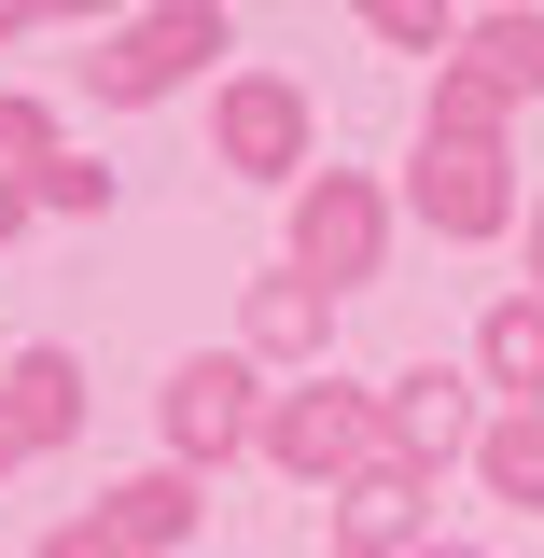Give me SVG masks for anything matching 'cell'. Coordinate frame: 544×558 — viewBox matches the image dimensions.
Here are the masks:
<instances>
[{
	"instance_id": "6da1fadb",
	"label": "cell",
	"mask_w": 544,
	"mask_h": 558,
	"mask_svg": "<svg viewBox=\"0 0 544 558\" xmlns=\"http://www.w3.org/2000/svg\"><path fill=\"white\" fill-rule=\"evenodd\" d=\"M252 461H266V475H293V488H349L363 461H391V447H377V391H363V377H336V363H322V377H293V391H266Z\"/></svg>"
},
{
	"instance_id": "7a4b0ae2",
	"label": "cell",
	"mask_w": 544,
	"mask_h": 558,
	"mask_svg": "<svg viewBox=\"0 0 544 558\" xmlns=\"http://www.w3.org/2000/svg\"><path fill=\"white\" fill-rule=\"evenodd\" d=\"M209 168L293 196V182L322 168V112H307V84H293V70H223V84H209Z\"/></svg>"
},
{
	"instance_id": "3957f363",
	"label": "cell",
	"mask_w": 544,
	"mask_h": 558,
	"mask_svg": "<svg viewBox=\"0 0 544 558\" xmlns=\"http://www.w3.org/2000/svg\"><path fill=\"white\" fill-rule=\"evenodd\" d=\"M154 433H168V461H182V475H223V461H252V433H266V363H238V349H196V363H168V391H154Z\"/></svg>"
},
{
	"instance_id": "277c9868",
	"label": "cell",
	"mask_w": 544,
	"mask_h": 558,
	"mask_svg": "<svg viewBox=\"0 0 544 558\" xmlns=\"http://www.w3.org/2000/svg\"><path fill=\"white\" fill-rule=\"evenodd\" d=\"M238 28L209 14V0H154V14H126V28H98V57H84V84H98V112H140V98H168V84H196L209 57H223Z\"/></svg>"
},
{
	"instance_id": "5b68a950",
	"label": "cell",
	"mask_w": 544,
	"mask_h": 558,
	"mask_svg": "<svg viewBox=\"0 0 544 558\" xmlns=\"http://www.w3.org/2000/svg\"><path fill=\"white\" fill-rule=\"evenodd\" d=\"M406 209L447 238V252H475V238H517V154L503 140H419L406 154Z\"/></svg>"
},
{
	"instance_id": "8992f818",
	"label": "cell",
	"mask_w": 544,
	"mask_h": 558,
	"mask_svg": "<svg viewBox=\"0 0 544 558\" xmlns=\"http://www.w3.org/2000/svg\"><path fill=\"white\" fill-rule=\"evenodd\" d=\"M377 266H391V196H377L363 168H307V182H293V279L363 293Z\"/></svg>"
},
{
	"instance_id": "52a82bcc",
	"label": "cell",
	"mask_w": 544,
	"mask_h": 558,
	"mask_svg": "<svg viewBox=\"0 0 544 558\" xmlns=\"http://www.w3.org/2000/svg\"><path fill=\"white\" fill-rule=\"evenodd\" d=\"M475 433H488L475 363H406V377L377 391V447H391L406 475H447V461H475Z\"/></svg>"
},
{
	"instance_id": "ba28073f",
	"label": "cell",
	"mask_w": 544,
	"mask_h": 558,
	"mask_svg": "<svg viewBox=\"0 0 544 558\" xmlns=\"http://www.w3.org/2000/svg\"><path fill=\"white\" fill-rule=\"evenodd\" d=\"M322 558H433V475L363 461V475L336 488V545H322Z\"/></svg>"
},
{
	"instance_id": "9c48e42d",
	"label": "cell",
	"mask_w": 544,
	"mask_h": 558,
	"mask_svg": "<svg viewBox=\"0 0 544 558\" xmlns=\"http://www.w3.org/2000/svg\"><path fill=\"white\" fill-rule=\"evenodd\" d=\"M322 349H336V293L322 279H252V307H238V363H279V377H322Z\"/></svg>"
},
{
	"instance_id": "30bf717a",
	"label": "cell",
	"mask_w": 544,
	"mask_h": 558,
	"mask_svg": "<svg viewBox=\"0 0 544 558\" xmlns=\"http://www.w3.org/2000/svg\"><path fill=\"white\" fill-rule=\"evenodd\" d=\"M196 517H209V488L182 475V461H154V475L98 488V531H112V558H154V545H196Z\"/></svg>"
},
{
	"instance_id": "8fae6325",
	"label": "cell",
	"mask_w": 544,
	"mask_h": 558,
	"mask_svg": "<svg viewBox=\"0 0 544 558\" xmlns=\"http://www.w3.org/2000/svg\"><path fill=\"white\" fill-rule=\"evenodd\" d=\"M0 418H14V447H28V461H43V447H70V433H84V363H70V349H14Z\"/></svg>"
},
{
	"instance_id": "7c38bea8",
	"label": "cell",
	"mask_w": 544,
	"mask_h": 558,
	"mask_svg": "<svg viewBox=\"0 0 544 558\" xmlns=\"http://www.w3.org/2000/svg\"><path fill=\"white\" fill-rule=\"evenodd\" d=\"M475 391H503V405H544V293H503L475 322Z\"/></svg>"
},
{
	"instance_id": "4fadbf2b",
	"label": "cell",
	"mask_w": 544,
	"mask_h": 558,
	"mask_svg": "<svg viewBox=\"0 0 544 558\" xmlns=\"http://www.w3.org/2000/svg\"><path fill=\"white\" fill-rule=\"evenodd\" d=\"M475 475H488V502L544 517V405H488V433H475Z\"/></svg>"
},
{
	"instance_id": "5bb4252c",
	"label": "cell",
	"mask_w": 544,
	"mask_h": 558,
	"mask_svg": "<svg viewBox=\"0 0 544 558\" xmlns=\"http://www.w3.org/2000/svg\"><path fill=\"white\" fill-rule=\"evenodd\" d=\"M461 70H488L503 98H544V14H461Z\"/></svg>"
},
{
	"instance_id": "9a60e30c",
	"label": "cell",
	"mask_w": 544,
	"mask_h": 558,
	"mask_svg": "<svg viewBox=\"0 0 544 558\" xmlns=\"http://www.w3.org/2000/svg\"><path fill=\"white\" fill-rule=\"evenodd\" d=\"M517 126V98H503V84H488V70H433V112H419V140H503Z\"/></svg>"
},
{
	"instance_id": "2e32d148",
	"label": "cell",
	"mask_w": 544,
	"mask_h": 558,
	"mask_svg": "<svg viewBox=\"0 0 544 558\" xmlns=\"http://www.w3.org/2000/svg\"><path fill=\"white\" fill-rule=\"evenodd\" d=\"M363 28H377V43H406V57H461V14H447V0H363Z\"/></svg>"
},
{
	"instance_id": "e0dca14e",
	"label": "cell",
	"mask_w": 544,
	"mask_h": 558,
	"mask_svg": "<svg viewBox=\"0 0 544 558\" xmlns=\"http://www.w3.org/2000/svg\"><path fill=\"white\" fill-rule=\"evenodd\" d=\"M98 209H112V168L98 154H57L43 168V223H98Z\"/></svg>"
},
{
	"instance_id": "ac0fdd59",
	"label": "cell",
	"mask_w": 544,
	"mask_h": 558,
	"mask_svg": "<svg viewBox=\"0 0 544 558\" xmlns=\"http://www.w3.org/2000/svg\"><path fill=\"white\" fill-rule=\"evenodd\" d=\"M28 558H112V531H98V517H70V531H43Z\"/></svg>"
},
{
	"instance_id": "d6986e66",
	"label": "cell",
	"mask_w": 544,
	"mask_h": 558,
	"mask_svg": "<svg viewBox=\"0 0 544 558\" xmlns=\"http://www.w3.org/2000/svg\"><path fill=\"white\" fill-rule=\"evenodd\" d=\"M517 252H531V279H517V293H544V196L517 209Z\"/></svg>"
},
{
	"instance_id": "ffe728a7",
	"label": "cell",
	"mask_w": 544,
	"mask_h": 558,
	"mask_svg": "<svg viewBox=\"0 0 544 558\" xmlns=\"http://www.w3.org/2000/svg\"><path fill=\"white\" fill-rule=\"evenodd\" d=\"M14 461H28V447H14V418H0V475H14Z\"/></svg>"
}]
</instances>
